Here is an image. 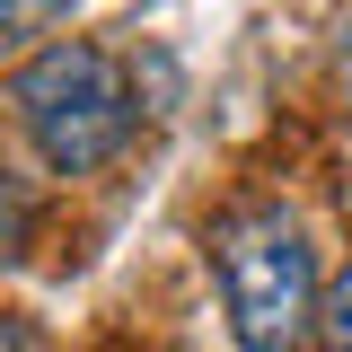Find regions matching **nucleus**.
I'll return each instance as SVG.
<instances>
[{
  "mask_svg": "<svg viewBox=\"0 0 352 352\" xmlns=\"http://www.w3.org/2000/svg\"><path fill=\"white\" fill-rule=\"evenodd\" d=\"M344 62H352V44H344Z\"/></svg>",
  "mask_w": 352,
  "mask_h": 352,
  "instance_id": "nucleus-7",
  "label": "nucleus"
},
{
  "mask_svg": "<svg viewBox=\"0 0 352 352\" xmlns=\"http://www.w3.org/2000/svg\"><path fill=\"white\" fill-rule=\"evenodd\" d=\"M0 352H44V335L27 326V317H0Z\"/></svg>",
  "mask_w": 352,
  "mask_h": 352,
  "instance_id": "nucleus-6",
  "label": "nucleus"
},
{
  "mask_svg": "<svg viewBox=\"0 0 352 352\" xmlns=\"http://www.w3.org/2000/svg\"><path fill=\"white\" fill-rule=\"evenodd\" d=\"M62 9H71V0H0V53H9V44H27V36H44Z\"/></svg>",
  "mask_w": 352,
  "mask_h": 352,
  "instance_id": "nucleus-4",
  "label": "nucleus"
},
{
  "mask_svg": "<svg viewBox=\"0 0 352 352\" xmlns=\"http://www.w3.org/2000/svg\"><path fill=\"white\" fill-rule=\"evenodd\" d=\"M326 344L352 352V264L335 273V291H326Z\"/></svg>",
  "mask_w": 352,
  "mask_h": 352,
  "instance_id": "nucleus-5",
  "label": "nucleus"
},
{
  "mask_svg": "<svg viewBox=\"0 0 352 352\" xmlns=\"http://www.w3.org/2000/svg\"><path fill=\"white\" fill-rule=\"evenodd\" d=\"M9 106H18V124H27V141H36V159L53 176H88L132 141L124 62L106 44H80V36L27 53L18 80H9Z\"/></svg>",
  "mask_w": 352,
  "mask_h": 352,
  "instance_id": "nucleus-1",
  "label": "nucleus"
},
{
  "mask_svg": "<svg viewBox=\"0 0 352 352\" xmlns=\"http://www.w3.org/2000/svg\"><path fill=\"white\" fill-rule=\"evenodd\" d=\"M212 264H220V300L247 352H291L308 335L317 308V256H308L300 220L282 203H238L212 220Z\"/></svg>",
  "mask_w": 352,
  "mask_h": 352,
  "instance_id": "nucleus-2",
  "label": "nucleus"
},
{
  "mask_svg": "<svg viewBox=\"0 0 352 352\" xmlns=\"http://www.w3.org/2000/svg\"><path fill=\"white\" fill-rule=\"evenodd\" d=\"M27 229H36V194H27V176L0 168V256H18V247H27Z\"/></svg>",
  "mask_w": 352,
  "mask_h": 352,
  "instance_id": "nucleus-3",
  "label": "nucleus"
}]
</instances>
